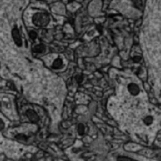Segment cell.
Returning a JSON list of instances; mask_svg holds the SVG:
<instances>
[{
	"mask_svg": "<svg viewBox=\"0 0 161 161\" xmlns=\"http://www.w3.org/2000/svg\"><path fill=\"white\" fill-rule=\"evenodd\" d=\"M116 94L109 109L128 132L153 140L161 129V110L153 105L141 80L131 71L114 73Z\"/></svg>",
	"mask_w": 161,
	"mask_h": 161,
	"instance_id": "1",
	"label": "cell"
},
{
	"mask_svg": "<svg viewBox=\"0 0 161 161\" xmlns=\"http://www.w3.org/2000/svg\"><path fill=\"white\" fill-rule=\"evenodd\" d=\"M140 46L149 83L161 103V0H147L140 30Z\"/></svg>",
	"mask_w": 161,
	"mask_h": 161,
	"instance_id": "2",
	"label": "cell"
},
{
	"mask_svg": "<svg viewBox=\"0 0 161 161\" xmlns=\"http://www.w3.org/2000/svg\"><path fill=\"white\" fill-rule=\"evenodd\" d=\"M50 22V16L46 13H36L32 16V23L37 27H46Z\"/></svg>",
	"mask_w": 161,
	"mask_h": 161,
	"instance_id": "3",
	"label": "cell"
},
{
	"mask_svg": "<svg viewBox=\"0 0 161 161\" xmlns=\"http://www.w3.org/2000/svg\"><path fill=\"white\" fill-rule=\"evenodd\" d=\"M62 67H63V59L60 58V57L56 58L54 60L53 63H52V68H54V69H60V68H62Z\"/></svg>",
	"mask_w": 161,
	"mask_h": 161,
	"instance_id": "4",
	"label": "cell"
},
{
	"mask_svg": "<svg viewBox=\"0 0 161 161\" xmlns=\"http://www.w3.org/2000/svg\"><path fill=\"white\" fill-rule=\"evenodd\" d=\"M32 50H33L34 52H36V53H42L45 50V46L43 44H38L33 48H32Z\"/></svg>",
	"mask_w": 161,
	"mask_h": 161,
	"instance_id": "5",
	"label": "cell"
}]
</instances>
